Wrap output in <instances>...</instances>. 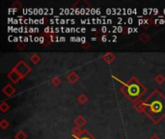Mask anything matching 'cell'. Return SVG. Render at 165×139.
<instances>
[{
	"mask_svg": "<svg viewBox=\"0 0 165 139\" xmlns=\"http://www.w3.org/2000/svg\"><path fill=\"white\" fill-rule=\"evenodd\" d=\"M146 112L154 121H159L165 114V99L156 91L144 103Z\"/></svg>",
	"mask_w": 165,
	"mask_h": 139,
	"instance_id": "obj_1",
	"label": "cell"
},
{
	"mask_svg": "<svg viewBox=\"0 0 165 139\" xmlns=\"http://www.w3.org/2000/svg\"><path fill=\"white\" fill-rule=\"evenodd\" d=\"M127 92H128V95L131 97V98L136 99L141 96V94L143 92V88L137 82H135V83L131 82L129 84H128Z\"/></svg>",
	"mask_w": 165,
	"mask_h": 139,
	"instance_id": "obj_2",
	"label": "cell"
}]
</instances>
